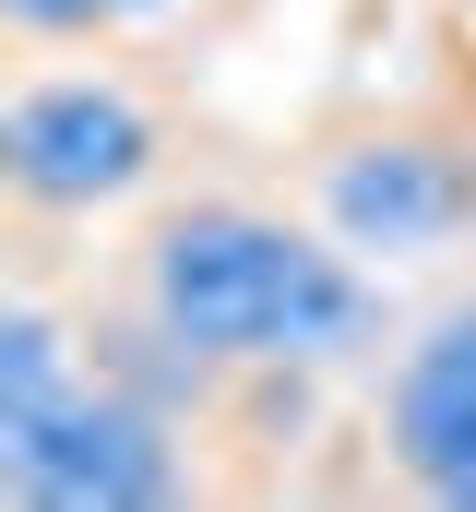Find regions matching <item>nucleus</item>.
Masks as SVG:
<instances>
[{
	"instance_id": "obj_1",
	"label": "nucleus",
	"mask_w": 476,
	"mask_h": 512,
	"mask_svg": "<svg viewBox=\"0 0 476 512\" xmlns=\"http://www.w3.org/2000/svg\"><path fill=\"white\" fill-rule=\"evenodd\" d=\"M131 298L191 370H310L369 346V286L346 239H310L262 203H167L131 251Z\"/></svg>"
},
{
	"instance_id": "obj_2",
	"label": "nucleus",
	"mask_w": 476,
	"mask_h": 512,
	"mask_svg": "<svg viewBox=\"0 0 476 512\" xmlns=\"http://www.w3.org/2000/svg\"><path fill=\"white\" fill-rule=\"evenodd\" d=\"M155 179V108L108 72H36L0 108V191L12 215H96Z\"/></svg>"
},
{
	"instance_id": "obj_3",
	"label": "nucleus",
	"mask_w": 476,
	"mask_h": 512,
	"mask_svg": "<svg viewBox=\"0 0 476 512\" xmlns=\"http://www.w3.org/2000/svg\"><path fill=\"white\" fill-rule=\"evenodd\" d=\"M322 227L369 262H417V251H453L476 227V155L441 143V131H357L322 155L310 179Z\"/></svg>"
},
{
	"instance_id": "obj_4",
	"label": "nucleus",
	"mask_w": 476,
	"mask_h": 512,
	"mask_svg": "<svg viewBox=\"0 0 476 512\" xmlns=\"http://www.w3.org/2000/svg\"><path fill=\"white\" fill-rule=\"evenodd\" d=\"M0 477H12V501H36V512H143V501L179 489V453H167V429L119 382L84 370V382L48 405L36 441L0 453Z\"/></svg>"
},
{
	"instance_id": "obj_5",
	"label": "nucleus",
	"mask_w": 476,
	"mask_h": 512,
	"mask_svg": "<svg viewBox=\"0 0 476 512\" xmlns=\"http://www.w3.org/2000/svg\"><path fill=\"white\" fill-rule=\"evenodd\" d=\"M381 453L417 501L476 512V298H453L393 370H381Z\"/></svg>"
},
{
	"instance_id": "obj_6",
	"label": "nucleus",
	"mask_w": 476,
	"mask_h": 512,
	"mask_svg": "<svg viewBox=\"0 0 476 512\" xmlns=\"http://www.w3.org/2000/svg\"><path fill=\"white\" fill-rule=\"evenodd\" d=\"M72 382H84V370H72V334H60L36 298H12V310H0V453L36 441L48 405H60Z\"/></svg>"
},
{
	"instance_id": "obj_7",
	"label": "nucleus",
	"mask_w": 476,
	"mask_h": 512,
	"mask_svg": "<svg viewBox=\"0 0 476 512\" xmlns=\"http://www.w3.org/2000/svg\"><path fill=\"white\" fill-rule=\"evenodd\" d=\"M0 12H12V36H24V48H72V36L119 24V0H0Z\"/></svg>"
},
{
	"instance_id": "obj_8",
	"label": "nucleus",
	"mask_w": 476,
	"mask_h": 512,
	"mask_svg": "<svg viewBox=\"0 0 476 512\" xmlns=\"http://www.w3.org/2000/svg\"><path fill=\"white\" fill-rule=\"evenodd\" d=\"M119 12H167V0H119Z\"/></svg>"
}]
</instances>
